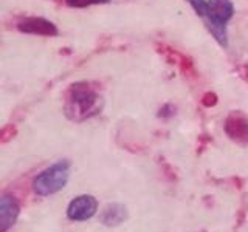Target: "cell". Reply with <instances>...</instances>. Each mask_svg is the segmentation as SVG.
<instances>
[{
	"label": "cell",
	"instance_id": "10",
	"mask_svg": "<svg viewBox=\"0 0 248 232\" xmlns=\"http://www.w3.org/2000/svg\"><path fill=\"white\" fill-rule=\"evenodd\" d=\"M188 2L191 3L192 10L196 11L197 15H200V17H205L206 6H208V0H188Z\"/></svg>",
	"mask_w": 248,
	"mask_h": 232
},
{
	"label": "cell",
	"instance_id": "8",
	"mask_svg": "<svg viewBox=\"0 0 248 232\" xmlns=\"http://www.w3.org/2000/svg\"><path fill=\"white\" fill-rule=\"evenodd\" d=\"M124 212V209L121 206H112V207H108L104 217H103V221L106 224H118L121 220L120 218H116V214H121Z\"/></svg>",
	"mask_w": 248,
	"mask_h": 232
},
{
	"label": "cell",
	"instance_id": "1",
	"mask_svg": "<svg viewBox=\"0 0 248 232\" xmlns=\"http://www.w3.org/2000/svg\"><path fill=\"white\" fill-rule=\"evenodd\" d=\"M103 105L98 91L87 82L70 85L65 96V113L70 119L82 121L95 116Z\"/></svg>",
	"mask_w": 248,
	"mask_h": 232
},
{
	"label": "cell",
	"instance_id": "9",
	"mask_svg": "<svg viewBox=\"0 0 248 232\" xmlns=\"http://www.w3.org/2000/svg\"><path fill=\"white\" fill-rule=\"evenodd\" d=\"M110 0H65V3L72 8H87L92 5H104Z\"/></svg>",
	"mask_w": 248,
	"mask_h": 232
},
{
	"label": "cell",
	"instance_id": "4",
	"mask_svg": "<svg viewBox=\"0 0 248 232\" xmlns=\"http://www.w3.org/2000/svg\"><path fill=\"white\" fill-rule=\"evenodd\" d=\"M96 207H98V203L92 195H81L70 203L67 209V215L70 220H75V221L89 220L95 215Z\"/></svg>",
	"mask_w": 248,
	"mask_h": 232
},
{
	"label": "cell",
	"instance_id": "7",
	"mask_svg": "<svg viewBox=\"0 0 248 232\" xmlns=\"http://www.w3.org/2000/svg\"><path fill=\"white\" fill-rule=\"evenodd\" d=\"M19 215V206L13 197H2L0 201V232H6L10 229Z\"/></svg>",
	"mask_w": 248,
	"mask_h": 232
},
{
	"label": "cell",
	"instance_id": "5",
	"mask_svg": "<svg viewBox=\"0 0 248 232\" xmlns=\"http://www.w3.org/2000/svg\"><path fill=\"white\" fill-rule=\"evenodd\" d=\"M17 28L22 33L36 36H58V28L53 22L44 17H25L17 23Z\"/></svg>",
	"mask_w": 248,
	"mask_h": 232
},
{
	"label": "cell",
	"instance_id": "6",
	"mask_svg": "<svg viewBox=\"0 0 248 232\" xmlns=\"http://www.w3.org/2000/svg\"><path fill=\"white\" fill-rule=\"evenodd\" d=\"M225 131L231 139L248 143V118L240 112L231 113L225 121Z\"/></svg>",
	"mask_w": 248,
	"mask_h": 232
},
{
	"label": "cell",
	"instance_id": "2",
	"mask_svg": "<svg viewBox=\"0 0 248 232\" xmlns=\"http://www.w3.org/2000/svg\"><path fill=\"white\" fill-rule=\"evenodd\" d=\"M234 14V5L231 0H208L205 22L216 41L222 46H228L227 23Z\"/></svg>",
	"mask_w": 248,
	"mask_h": 232
},
{
	"label": "cell",
	"instance_id": "3",
	"mask_svg": "<svg viewBox=\"0 0 248 232\" xmlns=\"http://www.w3.org/2000/svg\"><path fill=\"white\" fill-rule=\"evenodd\" d=\"M70 164L67 161H59L56 164L45 169L34 180V192L37 195H51L61 190L68 181Z\"/></svg>",
	"mask_w": 248,
	"mask_h": 232
},
{
	"label": "cell",
	"instance_id": "11",
	"mask_svg": "<svg viewBox=\"0 0 248 232\" xmlns=\"http://www.w3.org/2000/svg\"><path fill=\"white\" fill-rule=\"evenodd\" d=\"M217 102V96L214 95V93H206V95L203 96V104L205 105H214Z\"/></svg>",
	"mask_w": 248,
	"mask_h": 232
}]
</instances>
